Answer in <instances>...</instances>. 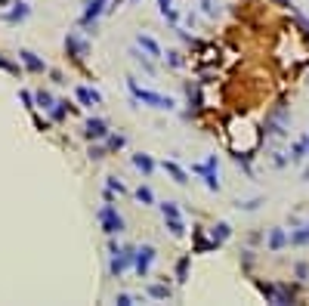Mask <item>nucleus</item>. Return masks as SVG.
Returning a JSON list of instances; mask_svg holds the SVG:
<instances>
[{
  "mask_svg": "<svg viewBox=\"0 0 309 306\" xmlns=\"http://www.w3.org/2000/svg\"><path fill=\"white\" fill-rule=\"evenodd\" d=\"M127 87H130V96L133 102H142V105H149V109H158V112H173L176 109V102L164 93H155V90H145L136 84V78H127Z\"/></svg>",
  "mask_w": 309,
  "mask_h": 306,
  "instance_id": "obj_1",
  "label": "nucleus"
},
{
  "mask_svg": "<svg viewBox=\"0 0 309 306\" xmlns=\"http://www.w3.org/2000/svg\"><path fill=\"white\" fill-rule=\"evenodd\" d=\"M287 127H290V109H287V102L281 99L278 105H272V109H269V115H266V121H263V136L281 139V136L287 133Z\"/></svg>",
  "mask_w": 309,
  "mask_h": 306,
  "instance_id": "obj_2",
  "label": "nucleus"
},
{
  "mask_svg": "<svg viewBox=\"0 0 309 306\" xmlns=\"http://www.w3.org/2000/svg\"><path fill=\"white\" fill-rule=\"evenodd\" d=\"M96 220H99V226H102L105 235H118V232H124V217L115 210L112 201H105V204L96 210Z\"/></svg>",
  "mask_w": 309,
  "mask_h": 306,
  "instance_id": "obj_3",
  "label": "nucleus"
},
{
  "mask_svg": "<svg viewBox=\"0 0 309 306\" xmlns=\"http://www.w3.org/2000/svg\"><path fill=\"white\" fill-rule=\"evenodd\" d=\"M133 257H136V247H130V244H127V247H121L118 254H112V263H108V272H112L115 278H121V275L127 272V269L133 266Z\"/></svg>",
  "mask_w": 309,
  "mask_h": 306,
  "instance_id": "obj_4",
  "label": "nucleus"
},
{
  "mask_svg": "<svg viewBox=\"0 0 309 306\" xmlns=\"http://www.w3.org/2000/svg\"><path fill=\"white\" fill-rule=\"evenodd\" d=\"M155 257H158V250H155L152 244H142V247H136V257H133V269H136V275H139V278H145V275H149V269H152Z\"/></svg>",
  "mask_w": 309,
  "mask_h": 306,
  "instance_id": "obj_5",
  "label": "nucleus"
},
{
  "mask_svg": "<svg viewBox=\"0 0 309 306\" xmlns=\"http://www.w3.org/2000/svg\"><path fill=\"white\" fill-rule=\"evenodd\" d=\"M192 170L204 176V183H207L210 192H220V179H216V155H210L204 164H192Z\"/></svg>",
  "mask_w": 309,
  "mask_h": 306,
  "instance_id": "obj_6",
  "label": "nucleus"
},
{
  "mask_svg": "<svg viewBox=\"0 0 309 306\" xmlns=\"http://www.w3.org/2000/svg\"><path fill=\"white\" fill-rule=\"evenodd\" d=\"M65 50H68V56L71 59H84L87 56V53H90V44L84 41V38H78V34H68V38H65Z\"/></svg>",
  "mask_w": 309,
  "mask_h": 306,
  "instance_id": "obj_7",
  "label": "nucleus"
},
{
  "mask_svg": "<svg viewBox=\"0 0 309 306\" xmlns=\"http://www.w3.org/2000/svg\"><path fill=\"white\" fill-rule=\"evenodd\" d=\"M84 136H87V139H105V136H108V124H105L102 118H90V121L84 124Z\"/></svg>",
  "mask_w": 309,
  "mask_h": 306,
  "instance_id": "obj_8",
  "label": "nucleus"
},
{
  "mask_svg": "<svg viewBox=\"0 0 309 306\" xmlns=\"http://www.w3.org/2000/svg\"><path fill=\"white\" fill-rule=\"evenodd\" d=\"M105 4H108V0H90L87 10H84V16H81V25H93V22L99 19V16H102Z\"/></svg>",
  "mask_w": 309,
  "mask_h": 306,
  "instance_id": "obj_9",
  "label": "nucleus"
},
{
  "mask_svg": "<svg viewBox=\"0 0 309 306\" xmlns=\"http://www.w3.org/2000/svg\"><path fill=\"white\" fill-rule=\"evenodd\" d=\"M19 59H22V65H25L28 71H34V75H44V71H47V62H44L41 56H34L31 50H22Z\"/></svg>",
  "mask_w": 309,
  "mask_h": 306,
  "instance_id": "obj_10",
  "label": "nucleus"
},
{
  "mask_svg": "<svg viewBox=\"0 0 309 306\" xmlns=\"http://www.w3.org/2000/svg\"><path fill=\"white\" fill-rule=\"evenodd\" d=\"M161 167H164V173L173 179V183H179V186H186L189 183V173L183 170V167H179L176 164V161H164V164H161Z\"/></svg>",
  "mask_w": 309,
  "mask_h": 306,
  "instance_id": "obj_11",
  "label": "nucleus"
},
{
  "mask_svg": "<svg viewBox=\"0 0 309 306\" xmlns=\"http://www.w3.org/2000/svg\"><path fill=\"white\" fill-rule=\"evenodd\" d=\"M28 13H31V7H28V4H22V0H19V4H16V7H13V10H10L7 16H4V22H7V25L25 22V19H28Z\"/></svg>",
  "mask_w": 309,
  "mask_h": 306,
  "instance_id": "obj_12",
  "label": "nucleus"
},
{
  "mask_svg": "<svg viewBox=\"0 0 309 306\" xmlns=\"http://www.w3.org/2000/svg\"><path fill=\"white\" fill-rule=\"evenodd\" d=\"M136 47H139L142 53H149V56H155V59L161 56V47H158V41H155V38H149V34H142V31L136 34Z\"/></svg>",
  "mask_w": 309,
  "mask_h": 306,
  "instance_id": "obj_13",
  "label": "nucleus"
},
{
  "mask_svg": "<svg viewBox=\"0 0 309 306\" xmlns=\"http://www.w3.org/2000/svg\"><path fill=\"white\" fill-rule=\"evenodd\" d=\"M75 93H78V102H81V105H99V102H102V93H99V90H93V87H78Z\"/></svg>",
  "mask_w": 309,
  "mask_h": 306,
  "instance_id": "obj_14",
  "label": "nucleus"
},
{
  "mask_svg": "<svg viewBox=\"0 0 309 306\" xmlns=\"http://www.w3.org/2000/svg\"><path fill=\"white\" fill-rule=\"evenodd\" d=\"M306 155H309V136H300L294 146H290V158L287 161H290V164H300Z\"/></svg>",
  "mask_w": 309,
  "mask_h": 306,
  "instance_id": "obj_15",
  "label": "nucleus"
},
{
  "mask_svg": "<svg viewBox=\"0 0 309 306\" xmlns=\"http://www.w3.org/2000/svg\"><path fill=\"white\" fill-rule=\"evenodd\" d=\"M281 247H287V232L284 229H269V250L275 254V250H281Z\"/></svg>",
  "mask_w": 309,
  "mask_h": 306,
  "instance_id": "obj_16",
  "label": "nucleus"
},
{
  "mask_svg": "<svg viewBox=\"0 0 309 306\" xmlns=\"http://www.w3.org/2000/svg\"><path fill=\"white\" fill-rule=\"evenodd\" d=\"M297 300V291L290 284H275V303L278 306H287V303H294Z\"/></svg>",
  "mask_w": 309,
  "mask_h": 306,
  "instance_id": "obj_17",
  "label": "nucleus"
},
{
  "mask_svg": "<svg viewBox=\"0 0 309 306\" xmlns=\"http://www.w3.org/2000/svg\"><path fill=\"white\" fill-rule=\"evenodd\" d=\"M133 167H136V170H142L145 176H152V173H155V161H152L149 155L136 152V155H133Z\"/></svg>",
  "mask_w": 309,
  "mask_h": 306,
  "instance_id": "obj_18",
  "label": "nucleus"
},
{
  "mask_svg": "<svg viewBox=\"0 0 309 306\" xmlns=\"http://www.w3.org/2000/svg\"><path fill=\"white\" fill-rule=\"evenodd\" d=\"M229 235H232V226H229V223H216V226L210 229V238L216 241V247H220V244H223Z\"/></svg>",
  "mask_w": 309,
  "mask_h": 306,
  "instance_id": "obj_19",
  "label": "nucleus"
},
{
  "mask_svg": "<svg viewBox=\"0 0 309 306\" xmlns=\"http://www.w3.org/2000/svg\"><path fill=\"white\" fill-rule=\"evenodd\" d=\"M207 250H216V241H213V238L207 241V238L201 235V229H195V254H207Z\"/></svg>",
  "mask_w": 309,
  "mask_h": 306,
  "instance_id": "obj_20",
  "label": "nucleus"
},
{
  "mask_svg": "<svg viewBox=\"0 0 309 306\" xmlns=\"http://www.w3.org/2000/svg\"><path fill=\"white\" fill-rule=\"evenodd\" d=\"M164 226L170 229L173 238H183V235H186V223L179 220V217H164Z\"/></svg>",
  "mask_w": 309,
  "mask_h": 306,
  "instance_id": "obj_21",
  "label": "nucleus"
},
{
  "mask_svg": "<svg viewBox=\"0 0 309 306\" xmlns=\"http://www.w3.org/2000/svg\"><path fill=\"white\" fill-rule=\"evenodd\" d=\"M189 263H192V257H189V254L176 260V281H179V284H186V281H189Z\"/></svg>",
  "mask_w": 309,
  "mask_h": 306,
  "instance_id": "obj_22",
  "label": "nucleus"
},
{
  "mask_svg": "<svg viewBox=\"0 0 309 306\" xmlns=\"http://www.w3.org/2000/svg\"><path fill=\"white\" fill-rule=\"evenodd\" d=\"M145 294L155 297V300H170V287L167 284H149V287H145Z\"/></svg>",
  "mask_w": 309,
  "mask_h": 306,
  "instance_id": "obj_23",
  "label": "nucleus"
},
{
  "mask_svg": "<svg viewBox=\"0 0 309 306\" xmlns=\"http://www.w3.org/2000/svg\"><path fill=\"white\" fill-rule=\"evenodd\" d=\"M130 56H133V62H136V65H142L145 71H149V75H155V65L149 62V56H142V50H139V47H133V50H130Z\"/></svg>",
  "mask_w": 309,
  "mask_h": 306,
  "instance_id": "obj_24",
  "label": "nucleus"
},
{
  "mask_svg": "<svg viewBox=\"0 0 309 306\" xmlns=\"http://www.w3.org/2000/svg\"><path fill=\"white\" fill-rule=\"evenodd\" d=\"M50 115H53V121H65L68 102H65V99H56V102H53V109H50Z\"/></svg>",
  "mask_w": 309,
  "mask_h": 306,
  "instance_id": "obj_25",
  "label": "nucleus"
},
{
  "mask_svg": "<svg viewBox=\"0 0 309 306\" xmlns=\"http://www.w3.org/2000/svg\"><path fill=\"white\" fill-rule=\"evenodd\" d=\"M136 201H139V204H145V207L155 204V192H152L149 186H139V189H136Z\"/></svg>",
  "mask_w": 309,
  "mask_h": 306,
  "instance_id": "obj_26",
  "label": "nucleus"
},
{
  "mask_svg": "<svg viewBox=\"0 0 309 306\" xmlns=\"http://www.w3.org/2000/svg\"><path fill=\"white\" fill-rule=\"evenodd\" d=\"M257 291H260L269 303H275V284H272V281H260V278H257Z\"/></svg>",
  "mask_w": 309,
  "mask_h": 306,
  "instance_id": "obj_27",
  "label": "nucleus"
},
{
  "mask_svg": "<svg viewBox=\"0 0 309 306\" xmlns=\"http://www.w3.org/2000/svg\"><path fill=\"white\" fill-rule=\"evenodd\" d=\"M34 102H38V109L50 112V109H53V102H56V99H53V96L47 93V90H41V93H34Z\"/></svg>",
  "mask_w": 309,
  "mask_h": 306,
  "instance_id": "obj_28",
  "label": "nucleus"
},
{
  "mask_svg": "<svg viewBox=\"0 0 309 306\" xmlns=\"http://www.w3.org/2000/svg\"><path fill=\"white\" fill-rule=\"evenodd\" d=\"M287 244H309V229H297V232H290L287 235Z\"/></svg>",
  "mask_w": 309,
  "mask_h": 306,
  "instance_id": "obj_29",
  "label": "nucleus"
},
{
  "mask_svg": "<svg viewBox=\"0 0 309 306\" xmlns=\"http://www.w3.org/2000/svg\"><path fill=\"white\" fill-rule=\"evenodd\" d=\"M124 146H127V139H124L121 133H118V136H105V149H108V152H118V149H124Z\"/></svg>",
  "mask_w": 309,
  "mask_h": 306,
  "instance_id": "obj_30",
  "label": "nucleus"
},
{
  "mask_svg": "<svg viewBox=\"0 0 309 306\" xmlns=\"http://www.w3.org/2000/svg\"><path fill=\"white\" fill-rule=\"evenodd\" d=\"M105 189H112V192H118V195H124V192H127V186L121 183V179H115V176H108V183H105Z\"/></svg>",
  "mask_w": 309,
  "mask_h": 306,
  "instance_id": "obj_31",
  "label": "nucleus"
},
{
  "mask_svg": "<svg viewBox=\"0 0 309 306\" xmlns=\"http://www.w3.org/2000/svg\"><path fill=\"white\" fill-rule=\"evenodd\" d=\"M161 213H164V217H179L176 201H164V204H161Z\"/></svg>",
  "mask_w": 309,
  "mask_h": 306,
  "instance_id": "obj_32",
  "label": "nucleus"
},
{
  "mask_svg": "<svg viewBox=\"0 0 309 306\" xmlns=\"http://www.w3.org/2000/svg\"><path fill=\"white\" fill-rule=\"evenodd\" d=\"M294 275H297L300 281H309V263H297V266H294Z\"/></svg>",
  "mask_w": 309,
  "mask_h": 306,
  "instance_id": "obj_33",
  "label": "nucleus"
},
{
  "mask_svg": "<svg viewBox=\"0 0 309 306\" xmlns=\"http://www.w3.org/2000/svg\"><path fill=\"white\" fill-rule=\"evenodd\" d=\"M87 155L93 158V161H102V158L108 155V149H105V146H90V152H87Z\"/></svg>",
  "mask_w": 309,
  "mask_h": 306,
  "instance_id": "obj_34",
  "label": "nucleus"
},
{
  "mask_svg": "<svg viewBox=\"0 0 309 306\" xmlns=\"http://www.w3.org/2000/svg\"><path fill=\"white\" fill-rule=\"evenodd\" d=\"M161 16H164V19H167L170 25H176V22H179V13H176L173 7H164V10H161Z\"/></svg>",
  "mask_w": 309,
  "mask_h": 306,
  "instance_id": "obj_35",
  "label": "nucleus"
},
{
  "mask_svg": "<svg viewBox=\"0 0 309 306\" xmlns=\"http://www.w3.org/2000/svg\"><path fill=\"white\" fill-rule=\"evenodd\" d=\"M164 59H167V62H170L173 68H179V65H183V56H179L176 50H167V56H164Z\"/></svg>",
  "mask_w": 309,
  "mask_h": 306,
  "instance_id": "obj_36",
  "label": "nucleus"
},
{
  "mask_svg": "<svg viewBox=\"0 0 309 306\" xmlns=\"http://www.w3.org/2000/svg\"><path fill=\"white\" fill-rule=\"evenodd\" d=\"M260 204H263L260 198H250V201H238V207H241V210H257Z\"/></svg>",
  "mask_w": 309,
  "mask_h": 306,
  "instance_id": "obj_37",
  "label": "nucleus"
},
{
  "mask_svg": "<svg viewBox=\"0 0 309 306\" xmlns=\"http://www.w3.org/2000/svg\"><path fill=\"white\" fill-rule=\"evenodd\" d=\"M115 303H121V306H130V303H136V297H133V294H118V297H115Z\"/></svg>",
  "mask_w": 309,
  "mask_h": 306,
  "instance_id": "obj_38",
  "label": "nucleus"
},
{
  "mask_svg": "<svg viewBox=\"0 0 309 306\" xmlns=\"http://www.w3.org/2000/svg\"><path fill=\"white\" fill-rule=\"evenodd\" d=\"M0 68H4V71H13V75H19V65H13V62L4 59V56H0Z\"/></svg>",
  "mask_w": 309,
  "mask_h": 306,
  "instance_id": "obj_39",
  "label": "nucleus"
},
{
  "mask_svg": "<svg viewBox=\"0 0 309 306\" xmlns=\"http://www.w3.org/2000/svg\"><path fill=\"white\" fill-rule=\"evenodd\" d=\"M19 96H22V102L28 105V109H34V93H28V90H22V93H19Z\"/></svg>",
  "mask_w": 309,
  "mask_h": 306,
  "instance_id": "obj_40",
  "label": "nucleus"
},
{
  "mask_svg": "<svg viewBox=\"0 0 309 306\" xmlns=\"http://www.w3.org/2000/svg\"><path fill=\"white\" fill-rule=\"evenodd\" d=\"M201 7H204V16H216V7H213V0H201Z\"/></svg>",
  "mask_w": 309,
  "mask_h": 306,
  "instance_id": "obj_41",
  "label": "nucleus"
},
{
  "mask_svg": "<svg viewBox=\"0 0 309 306\" xmlns=\"http://www.w3.org/2000/svg\"><path fill=\"white\" fill-rule=\"evenodd\" d=\"M272 164H275V167H284V164H287V158H284L281 152H275V155H272Z\"/></svg>",
  "mask_w": 309,
  "mask_h": 306,
  "instance_id": "obj_42",
  "label": "nucleus"
},
{
  "mask_svg": "<svg viewBox=\"0 0 309 306\" xmlns=\"http://www.w3.org/2000/svg\"><path fill=\"white\" fill-rule=\"evenodd\" d=\"M297 25L306 28V34H309V19H306V16H297Z\"/></svg>",
  "mask_w": 309,
  "mask_h": 306,
  "instance_id": "obj_43",
  "label": "nucleus"
},
{
  "mask_svg": "<svg viewBox=\"0 0 309 306\" xmlns=\"http://www.w3.org/2000/svg\"><path fill=\"white\" fill-rule=\"evenodd\" d=\"M272 4H275V7H281V10H290V7H294L290 0H272Z\"/></svg>",
  "mask_w": 309,
  "mask_h": 306,
  "instance_id": "obj_44",
  "label": "nucleus"
},
{
  "mask_svg": "<svg viewBox=\"0 0 309 306\" xmlns=\"http://www.w3.org/2000/svg\"><path fill=\"white\" fill-rule=\"evenodd\" d=\"M303 179H306V183H309V164L303 167Z\"/></svg>",
  "mask_w": 309,
  "mask_h": 306,
  "instance_id": "obj_45",
  "label": "nucleus"
},
{
  "mask_svg": "<svg viewBox=\"0 0 309 306\" xmlns=\"http://www.w3.org/2000/svg\"><path fill=\"white\" fill-rule=\"evenodd\" d=\"M306 229H309V226H306Z\"/></svg>",
  "mask_w": 309,
  "mask_h": 306,
  "instance_id": "obj_46",
  "label": "nucleus"
}]
</instances>
